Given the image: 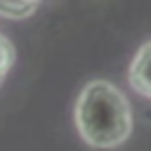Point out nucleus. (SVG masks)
<instances>
[{
    "label": "nucleus",
    "instance_id": "f257e3e1",
    "mask_svg": "<svg viewBox=\"0 0 151 151\" xmlns=\"http://www.w3.org/2000/svg\"><path fill=\"white\" fill-rule=\"evenodd\" d=\"M80 137L97 149H113L132 132V111L125 94L109 80H92L83 87L76 104Z\"/></svg>",
    "mask_w": 151,
    "mask_h": 151
},
{
    "label": "nucleus",
    "instance_id": "f03ea898",
    "mask_svg": "<svg viewBox=\"0 0 151 151\" xmlns=\"http://www.w3.org/2000/svg\"><path fill=\"white\" fill-rule=\"evenodd\" d=\"M127 78H130V85H132L134 92L151 99V40L144 42L139 47V52L134 54Z\"/></svg>",
    "mask_w": 151,
    "mask_h": 151
},
{
    "label": "nucleus",
    "instance_id": "7ed1b4c3",
    "mask_svg": "<svg viewBox=\"0 0 151 151\" xmlns=\"http://www.w3.org/2000/svg\"><path fill=\"white\" fill-rule=\"evenodd\" d=\"M12 61H14V47H12V42L0 33V83H2V78L7 76Z\"/></svg>",
    "mask_w": 151,
    "mask_h": 151
}]
</instances>
